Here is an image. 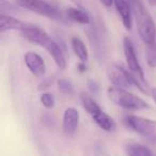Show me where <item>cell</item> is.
Wrapping results in <instances>:
<instances>
[{"mask_svg":"<svg viewBox=\"0 0 156 156\" xmlns=\"http://www.w3.org/2000/svg\"><path fill=\"white\" fill-rule=\"evenodd\" d=\"M23 35L27 39V41L35 44L37 46L45 48L48 54L54 59L56 65L60 69H64L66 67V59L64 57L62 49L52 37L40 27L30 24L26 29L22 31Z\"/></svg>","mask_w":156,"mask_h":156,"instance_id":"1","label":"cell"},{"mask_svg":"<svg viewBox=\"0 0 156 156\" xmlns=\"http://www.w3.org/2000/svg\"><path fill=\"white\" fill-rule=\"evenodd\" d=\"M137 24V30L143 43L149 45L156 40V25L140 0H134L129 3Z\"/></svg>","mask_w":156,"mask_h":156,"instance_id":"2","label":"cell"},{"mask_svg":"<svg viewBox=\"0 0 156 156\" xmlns=\"http://www.w3.org/2000/svg\"><path fill=\"white\" fill-rule=\"evenodd\" d=\"M107 93H108V98L111 102L115 103L117 106L125 109V110L138 111L149 108V105L147 104L144 100L126 91L125 89L111 86L107 90Z\"/></svg>","mask_w":156,"mask_h":156,"instance_id":"3","label":"cell"},{"mask_svg":"<svg viewBox=\"0 0 156 156\" xmlns=\"http://www.w3.org/2000/svg\"><path fill=\"white\" fill-rule=\"evenodd\" d=\"M125 123L134 132L140 135L145 141L156 147V121L139 115H128L125 118Z\"/></svg>","mask_w":156,"mask_h":156,"instance_id":"4","label":"cell"},{"mask_svg":"<svg viewBox=\"0 0 156 156\" xmlns=\"http://www.w3.org/2000/svg\"><path fill=\"white\" fill-rule=\"evenodd\" d=\"M16 3L23 9H26L41 16H45L49 20H59L61 17L60 11L45 0H17Z\"/></svg>","mask_w":156,"mask_h":156,"instance_id":"5","label":"cell"},{"mask_svg":"<svg viewBox=\"0 0 156 156\" xmlns=\"http://www.w3.org/2000/svg\"><path fill=\"white\" fill-rule=\"evenodd\" d=\"M107 75H108L109 81L112 83L113 87L121 88V89H126L133 86L136 87L138 83V79L129 71L118 64L111 65L108 69Z\"/></svg>","mask_w":156,"mask_h":156,"instance_id":"6","label":"cell"},{"mask_svg":"<svg viewBox=\"0 0 156 156\" xmlns=\"http://www.w3.org/2000/svg\"><path fill=\"white\" fill-rule=\"evenodd\" d=\"M123 49H124V56H125V60L127 63V66L129 69V72L135 76L136 78H138L139 80L145 83L144 80V73L143 69L141 67L139 60L137 58L136 51H135L134 45H133L132 41L129 40V37H125L123 40Z\"/></svg>","mask_w":156,"mask_h":156,"instance_id":"7","label":"cell"},{"mask_svg":"<svg viewBox=\"0 0 156 156\" xmlns=\"http://www.w3.org/2000/svg\"><path fill=\"white\" fill-rule=\"evenodd\" d=\"M24 61L28 69L35 76L42 78L46 73V64L44 59L34 51H27L24 55Z\"/></svg>","mask_w":156,"mask_h":156,"instance_id":"8","label":"cell"},{"mask_svg":"<svg viewBox=\"0 0 156 156\" xmlns=\"http://www.w3.org/2000/svg\"><path fill=\"white\" fill-rule=\"evenodd\" d=\"M78 125H79V112L74 107H69L65 109L63 115L62 128L66 136L72 137L77 132Z\"/></svg>","mask_w":156,"mask_h":156,"instance_id":"9","label":"cell"},{"mask_svg":"<svg viewBox=\"0 0 156 156\" xmlns=\"http://www.w3.org/2000/svg\"><path fill=\"white\" fill-rule=\"evenodd\" d=\"M29 25V23L23 22L18 18L8 15L7 13L0 14V33L11 30H18L22 32Z\"/></svg>","mask_w":156,"mask_h":156,"instance_id":"10","label":"cell"},{"mask_svg":"<svg viewBox=\"0 0 156 156\" xmlns=\"http://www.w3.org/2000/svg\"><path fill=\"white\" fill-rule=\"evenodd\" d=\"M113 5L117 9L124 27L127 30H130L133 27V11L130 5L126 0H115Z\"/></svg>","mask_w":156,"mask_h":156,"instance_id":"11","label":"cell"},{"mask_svg":"<svg viewBox=\"0 0 156 156\" xmlns=\"http://www.w3.org/2000/svg\"><path fill=\"white\" fill-rule=\"evenodd\" d=\"M66 17L72 22H75L80 25H90L91 24V15L87 10L83 8H69L66 10Z\"/></svg>","mask_w":156,"mask_h":156,"instance_id":"12","label":"cell"},{"mask_svg":"<svg viewBox=\"0 0 156 156\" xmlns=\"http://www.w3.org/2000/svg\"><path fill=\"white\" fill-rule=\"evenodd\" d=\"M92 119L98 125V127L102 128L105 132H113L117 127L115 121L110 117L109 115H107L106 112H104L102 110H100L98 112L94 113L92 115Z\"/></svg>","mask_w":156,"mask_h":156,"instance_id":"13","label":"cell"},{"mask_svg":"<svg viewBox=\"0 0 156 156\" xmlns=\"http://www.w3.org/2000/svg\"><path fill=\"white\" fill-rule=\"evenodd\" d=\"M71 45H72V49L75 52L77 58L81 62H86L88 60V58H89V54H88L87 46L83 43V40L79 39L78 37H73L71 40Z\"/></svg>","mask_w":156,"mask_h":156,"instance_id":"14","label":"cell"},{"mask_svg":"<svg viewBox=\"0 0 156 156\" xmlns=\"http://www.w3.org/2000/svg\"><path fill=\"white\" fill-rule=\"evenodd\" d=\"M80 101H81V104H83V108H85V110L87 111L88 113H90L91 115H93L94 113L102 110L100 105H98L89 94L85 93V92H83V93L80 94Z\"/></svg>","mask_w":156,"mask_h":156,"instance_id":"15","label":"cell"},{"mask_svg":"<svg viewBox=\"0 0 156 156\" xmlns=\"http://www.w3.org/2000/svg\"><path fill=\"white\" fill-rule=\"evenodd\" d=\"M126 154L127 156H153L147 147L139 143H130L126 145Z\"/></svg>","mask_w":156,"mask_h":156,"instance_id":"16","label":"cell"},{"mask_svg":"<svg viewBox=\"0 0 156 156\" xmlns=\"http://www.w3.org/2000/svg\"><path fill=\"white\" fill-rule=\"evenodd\" d=\"M147 62L149 66L156 67V42L147 45Z\"/></svg>","mask_w":156,"mask_h":156,"instance_id":"17","label":"cell"},{"mask_svg":"<svg viewBox=\"0 0 156 156\" xmlns=\"http://www.w3.org/2000/svg\"><path fill=\"white\" fill-rule=\"evenodd\" d=\"M58 89L64 94H72L74 92V87L72 83L66 78H60L58 80Z\"/></svg>","mask_w":156,"mask_h":156,"instance_id":"18","label":"cell"},{"mask_svg":"<svg viewBox=\"0 0 156 156\" xmlns=\"http://www.w3.org/2000/svg\"><path fill=\"white\" fill-rule=\"evenodd\" d=\"M40 101H41L42 105L47 109H51L55 106V98L51 93H48V92L42 93L40 96Z\"/></svg>","mask_w":156,"mask_h":156,"instance_id":"19","label":"cell"},{"mask_svg":"<svg viewBox=\"0 0 156 156\" xmlns=\"http://www.w3.org/2000/svg\"><path fill=\"white\" fill-rule=\"evenodd\" d=\"M15 11V7L8 0H0V14Z\"/></svg>","mask_w":156,"mask_h":156,"instance_id":"20","label":"cell"},{"mask_svg":"<svg viewBox=\"0 0 156 156\" xmlns=\"http://www.w3.org/2000/svg\"><path fill=\"white\" fill-rule=\"evenodd\" d=\"M88 89H89L92 93L96 94V93H98V92H100V85H98L95 80H92V79H90V80L88 81Z\"/></svg>","mask_w":156,"mask_h":156,"instance_id":"21","label":"cell"},{"mask_svg":"<svg viewBox=\"0 0 156 156\" xmlns=\"http://www.w3.org/2000/svg\"><path fill=\"white\" fill-rule=\"evenodd\" d=\"M100 1L107 8H110L113 5V2H115V0H100Z\"/></svg>","mask_w":156,"mask_h":156,"instance_id":"22","label":"cell"},{"mask_svg":"<svg viewBox=\"0 0 156 156\" xmlns=\"http://www.w3.org/2000/svg\"><path fill=\"white\" fill-rule=\"evenodd\" d=\"M77 69H79L81 73H83V72H86V69H87V65L85 64V62H80L77 65Z\"/></svg>","mask_w":156,"mask_h":156,"instance_id":"23","label":"cell"},{"mask_svg":"<svg viewBox=\"0 0 156 156\" xmlns=\"http://www.w3.org/2000/svg\"><path fill=\"white\" fill-rule=\"evenodd\" d=\"M151 95H152V98H153L154 102L156 103V88H153V89L151 90Z\"/></svg>","mask_w":156,"mask_h":156,"instance_id":"24","label":"cell"},{"mask_svg":"<svg viewBox=\"0 0 156 156\" xmlns=\"http://www.w3.org/2000/svg\"><path fill=\"white\" fill-rule=\"evenodd\" d=\"M151 5H156V0H147Z\"/></svg>","mask_w":156,"mask_h":156,"instance_id":"25","label":"cell"},{"mask_svg":"<svg viewBox=\"0 0 156 156\" xmlns=\"http://www.w3.org/2000/svg\"><path fill=\"white\" fill-rule=\"evenodd\" d=\"M126 1H127L128 3H130V2H132V1H134V0H126Z\"/></svg>","mask_w":156,"mask_h":156,"instance_id":"26","label":"cell"}]
</instances>
